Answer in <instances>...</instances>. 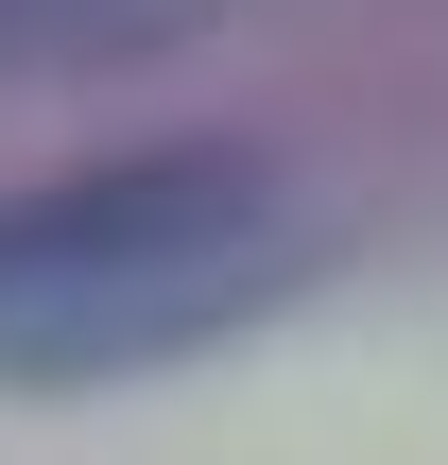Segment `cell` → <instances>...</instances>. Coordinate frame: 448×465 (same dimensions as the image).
Returning a JSON list of instances; mask_svg holds the SVG:
<instances>
[{
	"instance_id": "cell-2",
	"label": "cell",
	"mask_w": 448,
	"mask_h": 465,
	"mask_svg": "<svg viewBox=\"0 0 448 465\" xmlns=\"http://www.w3.org/2000/svg\"><path fill=\"white\" fill-rule=\"evenodd\" d=\"M224 0H0V86H69V69H155L190 52Z\"/></svg>"
},
{
	"instance_id": "cell-1",
	"label": "cell",
	"mask_w": 448,
	"mask_h": 465,
	"mask_svg": "<svg viewBox=\"0 0 448 465\" xmlns=\"http://www.w3.org/2000/svg\"><path fill=\"white\" fill-rule=\"evenodd\" d=\"M294 276H311V190L242 138L52 173L0 207V380L17 397L155 380V362L224 345L242 311H276Z\"/></svg>"
}]
</instances>
